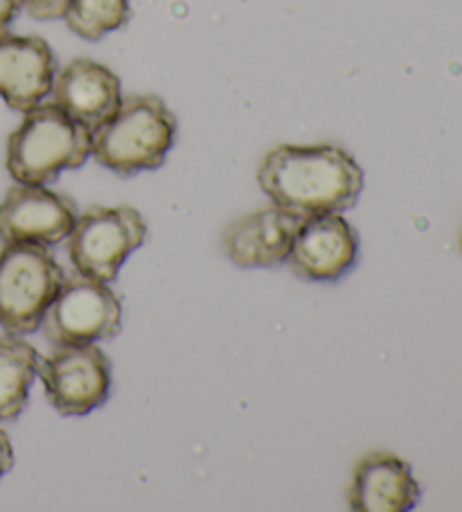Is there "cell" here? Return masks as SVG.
Wrapping results in <instances>:
<instances>
[{
    "label": "cell",
    "instance_id": "obj_1",
    "mask_svg": "<svg viewBox=\"0 0 462 512\" xmlns=\"http://www.w3.org/2000/svg\"><path fill=\"white\" fill-rule=\"evenodd\" d=\"M257 181L275 208L302 219L352 208L363 170L336 145H280L264 156Z\"/></svg>",
    "mask_w": 462,
    "mask_h": 512
},
{
    "label": "cell",
    "instance_id": "obj_2",
    "mask_svg": "<svg viewBox=\"0 0 462 512\" xmlns=\"http://www.w3.org/2000/svg\"><path fill=\"white\" fill-rule=\"evenodd\" d=\"M176 138V118L158 95H129L91 131V156L118 176L158 170Z\"/></svg>",
    "mask_w": 462,
    "mask_h": 512
},
{
    "label": "cell",
    "instance_id": "obj_3",
    "mask_svg": "<svg viewBox=\"0 0 462 512\" xmlns=\"http://www.w3.org/2000/svg\"><path fill=\"white\" fill-rule=\"evenodd\" d=\"M91 156V131L66 116L57 104L25 111L7 140V172L14 181L46 185L64 170H77Z\"/></svg>",
    "mask_w": 462,
    "mask_h": 512
},
{
    "label": "cell",
    "instance_id": "obj_4",
    "mask_svg": "<svg viewBox=\"0 0 462 512\" xmlns=\"http://www.w3.org/2000/svg\"><path fill=\"white\" fill-rule=\"evenodd\" d=\"M64 280L50 246L5 244L0 251V325L16 337L39 330Z\"/></svg>",
    "mask_w": 462,
    "mask_h": 512
},
{
    "label": "cell",
    "instance_id": "obj_5",
    "mask_svg": "<svg viewBox=\"0 0 462 512\" xmlns=\"http://www.w3.org/2000/svg\"><path fill=\"white\" fill-rule=\"evenodd\" d=\"M147 240V222L136 208H88L68 235V253L79 276L113 282L124 260Z\"/></svg>",
    "mask_w": 462,
    "mask_h": 512
},
{
    "label": "cell",
    "instance_id": "obj_6",
    "mask_svg": "<svg viewBox=\"0 0 462 512\" xmlns=\"http://www.w3.org/2000/svg\"><path fill=\"white\" fill-rule=\"evenodd\" d=\"M43 334L55 346H91L122 330V305L109 282L86 276L64 280L43 314Z\"/></svg>",
    "mask_w": 462,
    "mask_h": 512
},
{
    "label": "cell",
    "instance_id": "obj_7",
    "mask_svg": "<svg viewBox=\"0 0 462 512\" xmlns=\"http://www.w3.org/2000/svg\"><path fill=\"white\" fill-rule=\"evenodd\" d=\"M37 375L61 416H86L109 400L111 361L95 343L57 346L52 355L39 359Z\"/></svg>",
    "mask_w": 462,
    "mask_h": 512
},
{
    "label": "cell",
    "instance_id": "obj_8",
    "mask_svg": "<svg viewBox=\"0 0 462 512\" xmlns=\"http://www.w3.org/2000/svg\"><path fill=\"white\" fill-rule=\"evenodd\" d=\"M77 213V203L68 194L19 183L0 201V240L55 246L73 231Z\"/></svg>",
    "mask_w": 462,
    "mask_h": 512
},
{
    "label": "cell",
    "instance_id": "obj_9",
    "mask_svg": "<svg viewBox=\"0 0 462 512\" xmlns=\"http://www.w3.org/2000/svg\"><path fill=\"white\" fill-rule=\"evenodd\" d=\"M359 255V237L339 213L302 217L289 251L296 276L332 282L348 273Z\"/></svg>",
    "mask_w": 462,
    "mask_h": 512
},
{
    "label": "cell",
    "instance_id": "obj_10",
    "mask_svg": "<svg viewBox=\"0 0 462 512\" xmlns=\"http://www.w3.org/2000/svg\"><path fill=\"white\" fill-rule=\"evenodd\" d=\"M57 57L46 39L0 34V97L14 111H30L52 93Z\"/></svg>",
    "mask_w": 462,
    "mask_h": 512
},
{
    "label": "cell",
    "instance_id": "obj_11",
    "mask_svg": "<svg viewBox=\"0 0 462 512\" xmlns=\"http://www.w3.org/2000/svg\"><path fill=\"white\" fill-rule=\"evenodd\" d=\"M120 102V77L93 59H73L55 75L52 104L88 131L109 120Z\"/></svg>",
    "mask_w": 462,
    "mask_h": 512
},
{
    "label": "cell",
    "instance_id": "obj_12",
    "mask_svg": "<svg viewBox=\"0 0 462 512\" xmlns=\"http://www.w3.org/2000/svg\"><path fill=\"white\" fill-rule=\"evenodd\" d=\"M298 224V217L280 208L239 217L224 231L226 255L242 269L278 267L289 258Z\"/></svg>",
    "mask_w": 462,
    "mask_h": 512
},
{
    "label": "cell",
    "instance_id": "obj_13",
    "mask_svg": "<svg viewBox=\"0 0 462 512\" xmlns=\"http://www.w3.org/2000/svg\"><path fill=\"white\" fill-rule=\"evenodd\" d=\"M422 492L411 465L390 452H370L354 470L350 508L359 512L413 510Z\"/></svg>",
    "mask_w": 462,
    "mask_h": 512
},
{
    "label": "cell",
    "instance_id": "obj_14",
    "mask_svg": "<svg viewBox=\"0 0 462 512\" xmlns=\"http://www.w3.org/2000/svg\"><path fill=\"white\" fill-rule=\"evenodd\" d=\"M37 368L39 352L28 341L16 334L0 339V422L16 420L25 411Z\"/></svg>",
    "mask_w": 462,
    "mask_h": 512
},
{
    "label": "cell",
    "instance_id": "obj_15",
    "mask_svg": "<svg viewBox=\"0 0 462 512\" xmlns=\"http://www.w3.org/2000/svg\"><path fill=\"white\" fill-rule=\"evenodd\" d=\"M129 0H70L64 21L79 39L100 41L129 21Z\"/></svg>",
    "mask_w": 462,
    "mask_h": 512
},
{
    "label": "cell",
    "instance_id": "obj_16",
    "mask_svg": "<svg viewBox=\"0 0 462 512\" xmlns=\"http://www.w3.org/2000/svg\"><path fill=\"white\" fill-rule=\"evenodd\" d=\"M70 0H19L21 10L28 12L37 21L64 19Z\"/></svg>",
    "mask_w": 462,
    "mask_h": 512
},
{
    "label": "cell",
    "instance_id": "obj_17",
    "mask_svg": "<svg viewBox=\"0 0 462 512\" xmlns=\"http://www.w3.org/2000/svg\"><path fill=\"white\" fill-rule=\"evenodd\" d=\"M19 0H0V34L10 32V25L19 16Z\"/></svg>",
    "mask_w": 462,
    "mask_h": 512
},
{
    "label": "cell",
    "instance_id": "obj_18",
    "mask_svg": "<svg viewBox=\"0 0 462 512\" xmlns=\"http://www.w3.org/2000/svg\"><path fill=\"white\" fill-rule=\"evenodd\" d=\"M14 467V449L10 443V436L0 429V479Z\"/></svg>",
    "mask_w": 462,
    "mask_h": 512
},
{
    "label": "cell",
    "instance_id": "obj_19",
    "mask_svg": "<svg viewBox=\"0 0 462 512\" xmlns=\"http://www.w3.org/2000/svg\"><path fill=\"white\" fill-rule=\"evenodd\" d=\"M460 244H462V240H460Z\"/></svg>",
    "mask_w": 462,
    "mask_h": 512
}]
</instances>
